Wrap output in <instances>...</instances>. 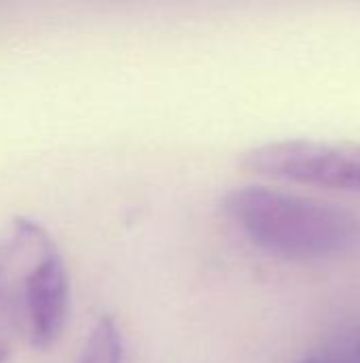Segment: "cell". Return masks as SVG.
<instances>
[{
    "mask_svg": "<svg viewBox=\"0 0 360 363\" xmlns=\"http://www.w3.org/2000/svg\"><path fill=\"white\" fill-rule=\"evenodd\" d=\"M6 357H8V345H6L4 336L0 334V363L6 362Z\"/></svg>",
    "mask_w": 360,
    "mask_h": 363,
    "instance_id": "5b68a950",
    "label": "cell"
},
{
    "mask_svg": "<svg viewBox=\"0 0 360 363\" xmlns=\"http://www.w3.org/2000/svg\"><path fill=\"white\" fill-rule=\"evenodd\" d=\"M70 315V279L55 238L17 217L0 238V317L32 349H51Z\"/></svg>",
    "mask_w": 360,
    "mask_h": 363,
    "instance_id": "7a4b0ae2",
    "label": "cell"
},
{
    "mask_svg": "<svg viewBox=\"0 0 360 363\" xmlns=\"http://www.w3.org/2000/svg\"><path fill=\"white\" fill-rule=\"evenodd\" d=\"M229 221L263 253L289 262H329L360 249L356 213L267 185H242L225 194Z\"/></svg>",
    "mask_w": 360,
    "mask_h": 363,
    "instance_id": "6da1fadb",
    "label": "cell"
},
{
    "mask_svg": "<svg viewBox=\"0 0 360 363\" xmlns=\"http://www.w3.org/2000/svg\"><path fill=\"white\" fill-rule=\"evenodd\" d=\"M242 166L274 181L360 194V143L272 140L244 151Z\"/></svg>",
    "mask_w": 360,
    "mask_h": 363,
    "instance_id": "3957f363",
    "label": "cell"
},
{
    "mask_svg": "<svg viewBox=\"0 0 360 363\" xmlns=\"http://www.w3.org/2000/svg\"><path fill=\"white\" fill-rule=\"evenodd\" d=\"M299 363H360V330L323 345Z\"/></svg>",
    "mask_w": 360,
    "mask_h": 363,
    "instance_id": "277c9868",
    "label": "cell"
}]
</instances>
